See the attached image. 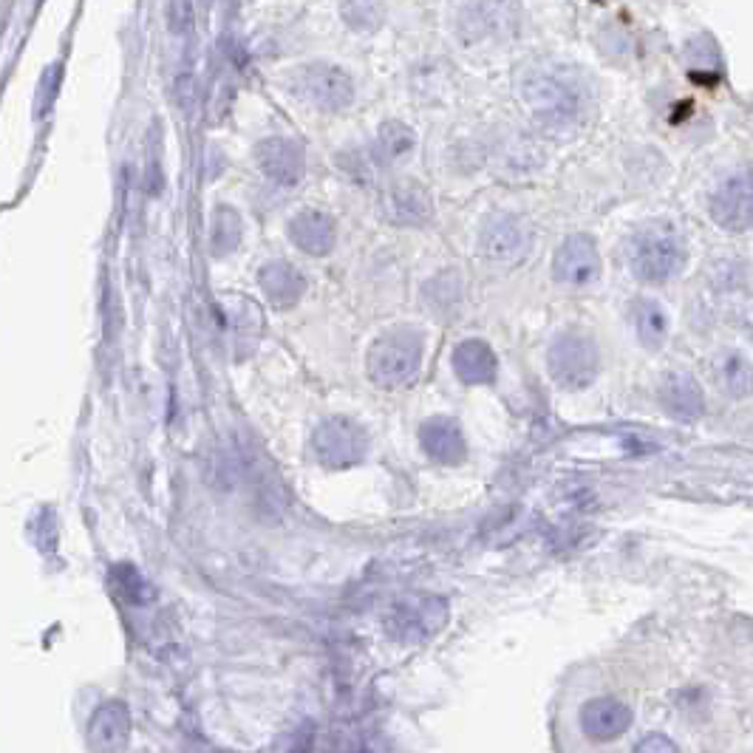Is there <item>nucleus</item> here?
Listing matches in <instances>:
<instances>
[{
  "label": "nucleus",
  "mask_w": 753,
  "mask_h": 753,
  "mask_svg": "<svg viewBox=\"0 0 753 753\" xmlns=\"http://www.w3.org/2000/svg\"><path fill=\"white\" fill-rule=\"evenodd\" d=\"M581 728L595 742H612L632 728V708L615 697H595L581 708Z\"/></svg>",
  "instance_id": "14"
},
{
  "label": "nucleus",
  "mask_w": 753,
  "mask_h": 753,
  "mask_svg": "<svg viewBox=\"0 0 753 753\" xmlns=\"http://www.w3.org/2000/svg\"><path fill=\"white\" fill-rule=\"evenodd\" d=\"M553 278L561 286H575V289L592 286L601 278V252L592 235H569L555 250Z\"/></svg>",
  "instance_id": "11"
},
{
  "label": "nucleus",
  "mask_w": 753,
  "mask_h": 753,
  "mask_svg": "<svg viewBox=\"0 0 753 753\" xmlns=\"http://www.w3.org/2000/svg\"><path fill=\"white\" fill-rule=\"evenodd\" d=\"M711 218L725 233L753 230V173H734L711 196Z\"/></svg>",
  "instance_id": "10"
},
{
  "label": "nucleus",
  "mask_w": 753,
  "mask_h": 753,
  "mask_svg": "<svg viewBox=\"0 0 753 753\" xmlns=\"http://www.w3.org/2000/svg\"><path fill=\"white\" fill-rule=\"evenodd\" d=\"M385 210H388V218L394 224H402V227H422L431 213H434V204H431V196L428 190L414 182V179H400L394 185L388 187L385 193Z\"/></svg>",
  "instance_id": "16"
},
{
  "label": "nucleus",
  "mask_w": 753,
  "mask_h": 753,
  "mask_svg": "<svg viewBox=\"0 0 753 753\" xmlns=\"http://www.w3.org/2000/svg\"><path fill=\"white\" fill-rule=\"evenodd\" d=\"M60 77H63V68L60 63H54L43 71V80H40V97H37V114H46L49 105L57 97V88H60Z\"/></svg>",
  "instance_id": "29"
},
{
  "label": "nucleus",
  "mask_w": 753,
  "mask_h": 753,
  "mask_svg": "<svg viewBox=\"0 0 753 753\" xmlns=\"http://www.w3.org/2000/svg\"><path fill=\"white\" fill-rule=\"evenodd\" d=\"M632 320H635L637 340L649 349V352H660L666 346L669 337V315L666 309L652 298H637L632 306Z\"/></svg>",
  "instance_id": "21"
},
{
  "label": "nucleus",
  "mask_w": 753,
  "mask_h": 753,
  "mask_svg": "<svg viewBox=\"0 0 753 753\" xmlns=\"http://www.w3.org/2000/svg\"><path fill=\"white\" fill-rule=\"evenodd\" d=\"M170 29L176 34H187L193 29V3L190 0L170 3Z\"/></svg>",
  "instance_id": "30"
},
{
  "label": "nucleus",
  "mask_w": 753,
  "mask_h": 753,
  "mask_svg": "<svg viewBox=\"0 0 753 753\" xmlns=\"http://www.w3.org/2000/svg\"><path fill=\"white\" fill-rule=\"evenodd\" d=\"M533 247V233L519 216H496L479 235V255L490 267H516Z\"/></svg>",
  "instance_id": "9"
},
{
  "label": "nucleus",
  "mask_w": 753,
  "mask_h": 753,
  "mask_svg": "<svg viewBox=\"0 0 753 753\" xmlns=\"http://www.w3.org/2000/svg\"><path fill=\"white\" fill-rule=\"evenodd\" d=\"M111 581L117 586V592L128 603H148L151 601V586L142 578V572L131 564H117L111 569Z\"/></svg>",
  "instance_id": "28"
},
{
  "label": "nucleus",
  "mask_w": 753,
  "mask_h": 753,
  "mask_svg": "<svg viewBox=\"0 0 753 753\" xmlns=\"http://www.w3.org/2000/svg\"><path fill=\"white\" fill-rule=\"evenodd\" d=\"M422 363V337L414 329H391L383 337L374 340L366 371L371 383L380 388H400L417 377Z\"/></svg>",
  "instance_id": "3"
},
{
  "label": "nucleus",
  "mask_w": 753,
  "mask_h": 753,
  "mask_svg": "<svg viewBox=\"0 0 753 753\" xmlns=\"http://www.w3.org/2000/svg\"><path fill=\"white\" fill-rule=\"evenodd\" d=\"M686 241L669 221L643 224L629 244V264L643 284H669L686 267Z\"/></svg>",
  "instance_id": "2"
},
{
  "label": "nucleus",
  "mask_w": 753,
  "mask_h": 753,
  "mask_svg": "<svg viewBox=\"0 0 753 753\" xmlns=\"http://www.w3.org/2000/svg\"><path fill=\"white\" fill-rule=\"evenodd\" d=\"M292 85L309 105H315L320 111H329V114L349 108L354 100L352 77L340 66H332V63L301 66L292 77Z\"/></svg>",
  "instance_id": "8"
},
{
  "label": "nucleus",
  "mask_w": 753,
  "mask_h": 753,
  "mask_svg": "<svg viewBox=\"0 0 753 753\" xmlns=\"http://www.w3.org/2000/svg\"><path fill=\"white\" fill-rule=\"evenodd\" d=\"M227 323L233 332L238 360L250 357L258 337H261V312L255 309V303L235 298V303H227Z\"/></svg>",
  "instance_id": "22"
},
{
  "label": "nucleus",
  "mask_w": 753,
  "mask_h": 753,
  "mask_svg": "<svg viewBox=\"0 0 753 753\" xmlns=\"http://www.w3.org/2000/svg\"><path fill=\"white\" fill-rule=\"evenodd\" d=\"M448 601L439 595H402L400 601H394V606L385 615V629L388 635L400 643L408 646H419L428 643L431 637L448 623Z\"/></svg>",
  "instance_id": "4"
},
{
  "label": "nucleus",
  "mask_w": 753,
  "mask_h": 753,
  "mask_svg": "<svg viewBox=\"0 0 753 753\" xmlns=\"http://www.w3.org/2000/svg\"><path fill=\"white\" fill-rule=\"evenodd\" d=\"M312 451L323 468L346 470L369 456V434L349 417H329L312 434Z\"/></svg>",
  "instance_id": "6"
},
{
  "label": "nucleus",
  "mask_w": 753,
  "mask_h": 753,
  "mask_svg": "<svg viewBox=\"0 0 753 753\" xmlns=\"http://www.w3.org/2000/svg\"><path fill=\"white\" fill-rule=\"evenodd\" d=\"M660 405L671 419L694 425L705 414V394L688 371L674 369L660 383Z\"/></svg>",
  "instance_id": "13"
},
{
  "label": "nucleus",
  "mask_w": 753,
  "mask_h": 753,
  "mask_svg": "<svg viewBox=\"0 0 753 753\" xmlns=\"http://www.w3.org/2000/svg\"><path fill=\"white\" fill-rule=\"evenodd\" d=\"M714 377H717L722 394L731 400H745L753 394V363L745 360L742 354H722L714 366Z\"/></svg>",
  "instance_id": "23"
},
{
  "label": "nucleus",
  "mask_w": 753,
  "mask_h": 753,
  "mask_svg": "<svg viewBox=\"0 0 753 753\" xmlns=\"http://www.w3.org/2000/svg\"><path fill=\"white\" fill-rule=\"evenodd\" d=\"M258 284L264 289V298L272 309H292L295 303H301L306 292V278L301 275V269L286 261H269L267 267H261Z\"/></svg>",
  "instance_id": "18"
},
{
  "label": "nucleus",
  "mask_w": 753,
  "mask_h": 753,
  "mask_svg": "<svg viewBox=\"0 0 753 753\" xmlns=\"http://www.w3.org/2000/svg\"><path fill=\"white\" fill-rule=\"evenodd\" d=\"M128 734H131V711L119 700L102 703L88 725V742L97 751H117L128 742Z\"/></svg>",
  "instance_id": "19"
},
{
  "label": "nucleus",
  "mask_w": 753,
  "mask_h": 753,
  "mask_svg": "<svg viewBox=\"0 0 753 753\" xmlns=\"http://www.w3.org/2000/svg\"><path fill=\"white\" fill-rule=\"evenodd\" d=\"M210 241H213V252L216 255H230L241 244V216L235 213L233 207L218 204L216 213H213Z\"/></svg>",
  "instance_id": "27"
},
{
  "label": "nucleus",
  "mask_w": 753,
  "mask_h": 753,
  "mask_svg": "<svg viewBox=\"0 0 753 753\" xmlns=\"http://www.w3.org/2000/svg\"><path fill=\"white\" fill-rule=\"evenodd\" d=\"M683 60H686V66L691 68V77H697V80H703V74L717 77L722 68L720 46L714 43L711 34H697V37H691L686 43V49H683Z\"/></svg>",
  "instance_id": "24"
},
{
  "label": "nucleus",
  "mask_w": 753,
  "mask_h": 753,
  "mask_svg": "<svg viewBox=\"0 0 753 753\" xmlns=\"http://www.w3.org/2000/svg\"><path fill=\"white\" fill-rule=\"evenodd\" d=\"M255 162L261 173L272 179L275 185L292 187L298 185L306 173V156L295 139L286 136H269L255 145Z\"/></svg>",
  "instance_id": "12"
},
{
  "label": "nucleus",
  "mask_w": 753,
  "mask_h": 753,
  "mask_svg": "<svg viewBox=\"0 0 753 753\" xmlns=\"http://www.w3.org/2000/svg\"><path fill=\"white\" fill-rule=\"evenodd\" d=\"M521 97L533 117L555 131L578 125L589 108V88L584 77L567 66L530 68L521 77Z\"/></svg>",
  "instance_id": "1"
},
{
  "label": "nucleus",
  "mask_w": 753,
  "mask_h": 753,
  "mask_svg": "<svg viewBox=\"0 0 753 753\" xmlns=\"http://www.w3.org/2000/svg\"><path fill=\"white\" fill-rule=\"evenodd\" d=\"M547 369L561 388L584 391L595 383L598 369H601L598 343L578 329L558 335L550 346V354H547Z\"/></svg>",
  "instance_id": "5"
},
{
  "label": "nucleus",
  "mask_w": 753,
  "mask_h": 753,
  "mask_svg": "<svg viewBox=\"0 0 753 753\" xmlns=\"http://www.w3.org/2000/svg\"><path fill=\"white\" fill-rule=\"evenodd\" d=\"M414 145H417V136H414V131L405 122L388 119V122L380 125L377 151H380L383 162H400V159H405L408 153L414 151Z\"/></svg>",
  "instance_id": "25"
},
{
  "label": "nucleus",
  "mask_w": 753,
  "mask_h": 753,
  "mask_svg": "<svg viewBox=\"0 0 753 753\" xmlns=\"http://www.w3.org/2000/svg\"><path fill=\"white\" fill-rule=\"evenodd\" d=\"M340 17L352 32H377L385 20V0H340Z\"/></svg>",
  "instance_id": "26"
},
{
  "label": "nucleus",
  "mask_w": 753,
  "mask_h": 753,
  "mask_svg": "<svg viewBox=\"0 0 753 753\" xmlns=\"http://www.w3.org/2000/svg\"><path fill=\"white\" fill-rule=\"evenodd\" d=\"M637 751H640V753H649V751L674 753V751H677V745H674L671 739L663 737V734H652V737H646L643 742H637Z\"/></svg>",
  "instance_id": "31"
},
{
  "label": "nucleus",
  "mask_w": 753,
  "mask_h": 753,
  "mask_svg": "<svg viewBox=\"0 0 753 753\" xmlns=\"http://www.w3.org/2000/svg\"><path fill=\"white\" fill-rule=\"evenodd\" d=\"M419 445L434 462H442V465H462L468 456L465 434H462L459 422L451 417L428 419L419 428Z\"/></svg>",
  "instance_id": "15"
},
{
  "label": "nucleus",
  "mask_w": 753,
  "mask_h": 753,
  "mask_svg": "<svg viewBox=\"0 0 753 753\" xmlns=\"http://www.w3.org/2000/svg\"><path fill=\"white\" fill-rule=\"evenodd\" d=\"M289 241L306 255H329L337 241L335 218L320 210H301L289 221Z\"/></svg>",
  "instance_id": "17"
},
{
  "label": "nucleus",
  "mask_w": 753,
  "mask_h": 753,
  "mask_svg": "<svg viewBox=\"0 0 753 753\" xmlns=\"http://www.w3.org/2000/svg\"><path fill=\"white\" fill-rule=\"evenodd\" d=\"M453 371L462 383L487 385L496 380L499 360L485 340H462L453 349Z\"/></svg>",
  "instance_id": "20"
},
{
  "label": "nucleus",
  "mask_w": 753,
  "mask_h": 753,
  "mask_svg": "<svg viewBox=\"0 0 753 753\" xmlns=\"http://www.w3.org/2000/svg\"><path fill=\"white\" fill-rule=\"evenodd\" d=\"M516 29H519L516 0H465L456 12V32L468 46L493 37H507Z\"/></svg>",
  "instance_id": "7"
}]
</instances>
